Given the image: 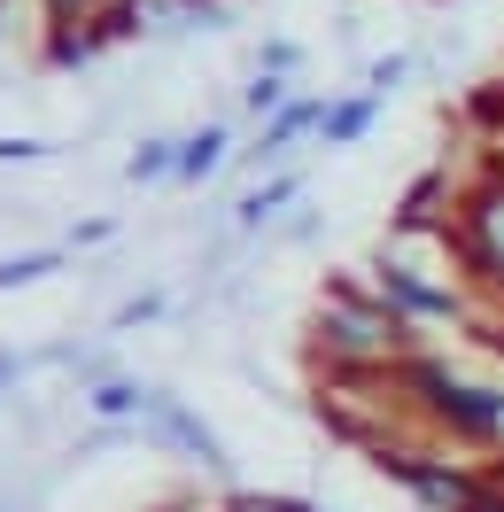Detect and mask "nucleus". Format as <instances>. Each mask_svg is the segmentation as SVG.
I'll use <instances>...</instances> for the list:
<instances>
[{"instance_id":"18","label":"nucleus","mask_w":504,"mask_h":512,"mask_svg":"<svg viewBox=\"0 0 504 512\" xmlns=\"http://www.w3.org/2000/svg\"><path fill=\"white\" fill-rule=\"evenodd\" d=\"M264 512H318V505H303V497H264Z\"/></svg>"},{"instance_id":"20","label":"nucleus","mask_w":504,"mask_h":512,"mask_svg":"<svg viewBox=\"0 0 504 512\" xmlns=\"http://www.w3.org/2000/svg\"><path fill=\"white\" fill-rule=\"evenodd\" d=\"M497 163H504V125H497Z\"/></svg>"},{"instance_id":"17","label":"nucleus","mask_w":504,"mask_h":512,"mask_svg":"<svg viewBox=\"0 0 504 512\" xmlns=\"http://www.w3.org/2000/svg\"><path fill=\"white\" fill-rule=\"evenodd\" d=\"M473 512H504V481H489V489H481V505Z\"/></svg>"},{"instance_id":"8","label":"nucleus","mask_w":504,"mask_h":512,"mask_svg":"<svg viewBox=\"0 0 504 512\" xmlns=\"http://www.w3.org/2000/svg\"><path fill=\"white\" fill-rule=\"evenodd\" d=\"M373 109H380V94H365V101H342V109H326V140L334 148H349V140H365V125H373Z\"/></svg>"},{"instance_id":"12","label":"nucleus","mask_w":504,"mask_h":512,"mask_svg":"<svg viewBox=\"0 0 504 512\" xmlns=\"http://www.w3.org/2000/svg\"><path fill=\"white\" fill-rule=\"evenodd\" d=\"M125 171L140 179V187H148V179H163V171H179V140H148V148H140Z\"/></svg>"},{"instance_id":"14","label":"nucleus","mask_w":504,"mask_h":512,"mask_svg":"<svg viewBox=\"0 0 504 512\" xmlns=\"http://www.w3.org/2000/svg\"><path fill=\"white\" fill-rule=\"evenodd\" d=\"M249 109H256V117H264V109L280 117V78H272V70H264V78H256V86H249Z\"/></svg>"},{"instance_id":"19","label":"nucleus","mask_w":504,"mask_h":512,"mask_svg":"<svg viewBox=\"0 0 504 512\" xmlns=\"http://www.w3.org/2000/svg\"><path fill=\"white\" fill-rule=\"evenodd\" d=\"M8 381H16V357H0V388H8Z\"/></svg>"},{"instance_id":"9","label":"nucleus","mask_w":504,"mask_h":512,"mask_svg":"<svg viewBox=\"0 0 504 512\" xmlns=\"http://www.w3.org/2000/svg\"><path fill=\"white\" fill-rule=\"evenodd\" d=\"M311 125H326V101H295V109H280V117L264 125V156H272V148H287L295 132H311Z\"/></svg>"},{"instance_id":"4","label":"nucleus","mask_w":504,"mask_h":512,"mask_svg":"<svg viewBox=\"0 0 504 512\" xmlns=\"http://www.w3.org/2000/svg\"><path fill=\"white\" fill-rule=\"evenodd\" d=\"M380 466L404 481L427 512H473V505H481V489H489V481L466 474L458 458H442V450H411V443H396V450L380 443Z\"/></svg>"},{"instance_id":"10","label":"nucleus","mask_w":504,"mask_h":512,"mask_svg":"<svg viewBox=\"0 0 504 512\" xmlns=\"http://www.w3.org/2000/svg\"><path fill=\"white\" fill-rule=\"evenodd\" d=\"M63 256L55 249H32V256H0V288H32V280H47Z\"/></svg>"},{"instance_id":"16","label":"nucleus","mask_w":504,"mask_h":512,"mask_svg":"<svg viewBox=\"0 0 504 512\" xmlns=\"http://www.w3.org/2000/svg\"><path fill=\"white\" fill-rule=\"evenodd\" d=\"M86 8H94V0H47V16H55V24H70V16H86Z\"/></svg>"},{"instance_id":"11","label":"nucleus","mask_w":504,"mask_h":512,"mask_svg":"<svg viewBox=\"0 0 504 512\" xmlns=\"http://www.w3.org/2000/svg\"><path fill=\"white\" fill-rule=\"evenodd\" d=\"M94 412H101V419L148 412V388H132V381H101V388H94Z\"/></svg>"},{"instance_id":"15","label":"nucleus","mask_w":504,"mask_h":512,"mask_svg":"<svg viewBox=\"0 0 504 512\" xmlns=\"http://www.w3.org/2000/svg\"><path fill=\"white\" fill-rule=\"evenodd\" d=\"M404 70H411L404 55H396V63H373V94H388V86H396V78H404Z\"/></svg>"},{"instance_id":"5","label":"nucleus","mask_w":504,"mask_h":512,"mask_svg":"<svg viewBox=\"0 0 504 512\" xmlns=\"http://www.w3.org/2000/svg\"><path fill=\"white\" fill-rule=\"evenodd\" d=\"M373 288H380V303H396L411 326H419V319H458V311H466L450 288L419 280V272H411V264H396V256H380V264H373Z\"/></svg>"},{"instance_id":"3","label":"nucleus","mask_w":504,"mask_h":512,"mask_svg":"<svg viewBox=\"0 0 504 512\" xmlns=\"http://www.w3.org/2000/svg\"><path fill=\"white\" fill-rule=\"evenodd\" d=\"M442 241L458 249V272H466L473 288L504 303V163L481 171V179L458 194V218L442 225Z\"/></svg>"},{"instance_id":"13","label":"nucleus","mask_w":504,"mask_h":512,"mask_svg":"<svg viewBox=\"0 0 504 512\" xmlns=\"http://www.w3.org/2000/svg\"><path fill=\"white\" fill-rule=\"evenodd\" d=\"M287 194H295V179H272V187H256L249 202H241V225H264V218H272V210L287 202Z\"/></svg>"},{"instance_id":"1","label":"nucleus","mask_w":504,"mask_h":512,"mask_svg":"<svg viewBox=\"0 0 504 512\" xmlns=\"http://www.w3.org/2000/svg\"><path fill=\"white\" fill-rule=\"evenodd\" d=\"M396 381H404L411 412L427 419L435 435H458V443H481V450L504 443V388L466 381V373H450L442 357H419V350L396 365Z\"/></svg>"},{"instance_id":"6","label":"nucleus","mask_w":504,"mask_h":512,"mask_svg":"<svg viewBox=\"0 0 504 512\" xmlns=\"http://www.w3.org/2000/svg\"><path fill=\"white\" fill-rule=\"evenodd\" d=\"M148 419L163 427V443H179L194 458V466H225V450H218V435L202 427V419L179 404V396H163V388H148Z\"/></svg>"},{"instance_id":"7","label":"nucleus","mask_w":504,"mask_h":512,"mask_svg":"<svg viewBox=\"0 0 504 512\" xmlns=\"http://www.w3.org/2000/svg\"><path fill=\"white\" fill-rule=\"evenodd\" d=\"M218 163H225V132L218 125H202L194 140H179V179H210Z\"/></svg>"},{"instance_id":"2","label":"nucleus","mask_w":504,"mask_h":512,"mask_svg":"<svg viewBox=\"0 0 504 512\" xmlns=\"http://www.w3.org/2000/svg\"><path fill=\"white\" fill-rule=\"evenodd\" d=\"M318 350L342 373H388L411 357V319L380 303V288H334V303L318 311Z\"/></svg>"}]
</instances>
